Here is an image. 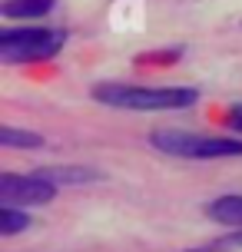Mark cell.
Returning a JSON list of instances; mask_svg holds the SVG:
<instances>
[{"mask_svg": "<svg viewBox=\"0 0 242 252\" xmlns=\"http://www.w3.org/2000/svg\"><path fill=\"white\" fill-rule=\"evenodd\" d=\"M93 100L113 110H143V113H159V110H189L199 100V90L192 87H133V83H96L90 90Z\"/></svg>", "mask_w": 242, "mask_h": 252, "instance_id": "cell-1", "label": "cell"}, {"mask_svg": "<svg viewBox=\"0 0 242 252\" xmlns=\"http://www.w3.org/2000/svg\"><path fill=\"white\" fill-rule=\"evenodd\" d=\"M150 146L179 159H232L242 156V139L236 136H196L182 129H153Z\"/></svg>", "mask_w": 242, "mask_h": 252, "instance_id": "cell-2", "label": "cell"}, {"mask_svg": "<svg viewBox=\"0 0 242 252\" xmlns=\"http://www.w3.org/2000/svg\"><path fill=\"white\" fill-rule=\"evenodd\" d=\"M66 33L53 27H7L0 30V63H40L63 50Z\"/></svg>", "mask_w": 242, "mask_h": 252, "instance_id": "cell-3", "label": "cell"}, {"mask_svg": "<svg viewBox=\"0 0 242 252\" xmlns=\"http://www.w3.org/2000/svg\"><path fill=\"white\" fill-rule=\"evenodd\" d=\"M57 189L50 179L37 176H17V173H0V206H13V209H30V206H47L53 202Z\"/></svg>", "mask_w": 242, "mask_h": 252, "instance_id": "cell-4", "label": "cell"}, {"mask_svg": "<svg viewBox=\"0 0 242 252\" xmlns=\"http://www.w3.org/2000/svg\"><path fill=\"white\" fill-rule=\"evenodd\" d=\"M37 176L50 179L53 186H80V183H96L103 179L100 169H93V166H40Z\"/></svg>", "mask_w": 242, "mask_h": 252, "instance_id": "cell-5", "label": "cell"}, {"mask_svg": "<svg viewBox=\"0 0 242 252\" xmlns=\"http://www.w3.org/2000/svg\"><path fill=\"white\" fill-rule=\"evenodd\" d=\"M206 219H212L219 226L242 229V196H219V199L206 202Z\"/></svg>", "mask_w": 242, "mask_h": 252, "instance_id": "cell-6", "label": "cell"}, {"mask_svg": "<svg viewBox=\"0 0 242 252\" xmlns=\"http://www.w3.org/2000/svg\"><path fill=\"white\" fill-rule=\"evenodd\" d=\"M53 10V0H3L0 13L7 20H40Z\"/></svg>", "mask_w": 242, "mask_h": 252, "instance_id": "cell-7", "label": "cell"}, {"mask_svg": "<svg viewBox=\"0 0 242 252\" xmlns=\"http://www.w3.org/2000/svg\"><path fill=\"white\" fill-rule=\"evenodd\" d=\"M0 146H20V150H40L43 136L33 129H17V126H0Z\"/></svg>", "mask_w": 242, "mask_h": 252, "instance_id": "cell-8", "label": "cell"}, {"mask_svg": "<svg viewBox=\"0 0 242 252\" xmlns=\"http://www.w3.org/2000/svg\"><path fill=\"white\" fill-rule=\"evenodd\" d=\"M30 226V216L13 206H0V236H17Z\"/></svg>", "mask_w": 242, "mask_h": 252, "instance_id": "cell-9", "label": "cell"}, {"mask_svg": "<svg viewBox=\"0 0 242 252\" xmlns=\"http://www.w3.org/2000/svg\"><path fill=\"white\" fill-rule=\"evenodd\" d=\"M182 53H186V47H166V50H150V53H140L136 57V63H159V66H169V63H179L182 60Z\"/></svg>", "mask_w": 242, "mask_h": 252, "instance_id": "cell-10", "label": "cell"}, {"mask_svg": "<svg viewBox=\"0 0 242 252\" xmlns=\"http://www.w3.org/2000/svg\"><path fill=\"white\" fill-rule=\"evenodd\" d=\"M236 246L242 249V229L222 236V239H216V242H209V246H199V249H192V252H219V249H236Z\"/></svg>", "mask_w": 242, "mask_h": 252, "instance_id": "cell-11", "label": "cell"}, {"mask_svg": "<svg viewBox=\"0 0 242 252\" xmlns=\"http://www.w3.org/2000/svg\"><path fill=\"white\" fill-rule=\"evenodd\" d=\"M229 129L232 133H242V106H232L229 110Z\"/></svg>", "mask_w": 242, "mask_h": 252, "instance_id": "cell-12", "label": "cell"}]
</instances>
